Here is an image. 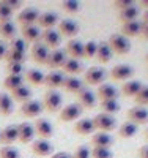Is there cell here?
<instances>
[{
	"label": "cell",
	"mask_w": 148,
	"mask_h": 158,
	"mask_svg": "<svg viewBox=\"0 0 148 158\" xmlns=\"http://www.w3.org/2000/svg\"><path fill=\"white\" fill-rule=\"evenodd\" d=\"M62 35L58 33V30L55 29H49V30H43L41 33V43L46 44L47 48H52L54 49H58V46L62 44Z\"/></svg>",
	"instance_id": "obj_14"
},
{
	"label": "cell",
	"mask_w": 148,
	"mask_h": 158,
	"mask_svg": "<svg viewBox=\"0 0 148 158\" xmlns=\"http://www.w3.org/2000/svg\"><path fill=\"white\" fill-rule=\"evenodd\" d=\"M91 146L93 147H107L110 149L114 146V138L110 133H102V131H98L91 136Z\"/></svg>",
	"instance_id": "obj_24"
},
{
	"label": "cell",
	"mask_w": 148,
	"mask_h": 158,
	"mask_svg": "<svg viewBox=\"0 0 148 158\" xmlns=\"http://www.w3.org/2000/svg\"><path fill=\"white\" fill-rule=\"evenodd\" d=\"M10 95H11L13 101L25 103V101L32 100V89L27 87V85H22V87H19V89H16V90H13Z\"/></svg>",
	"instance_id": "obj_34"
},
{
	"label": "cell",
	"mask_w": 148,
	"mask_h": 158,
	"mask_svg": "<svg viewBox=\"0 0 148 158\" xmlns=\"http://www.w3.org/2000/svg\"><path fill=\"white\" fill-rule=\"evenodd\" d=\"M60 19H58V15L54 11H44V13H39V18L36 21V25L39 29H44V30H49V29H54L55 25H58Z\"/></svg>",
	"instance_id": "obj_11"
},
{
	"label": "cell",
	"mask_w": 148,
	"mask_h": 158,
	"mask_svg": "<svg viewBox=\"0 0 148 158\" xmlns=\"http://www.w3.org/2000/svg\"><path fill=\"white\" fill-rule=\"evenodd\" d=\"M50 158H73V155L68 153V152H57V153H54Z\"/></svg>",
	"instance_id": "obj_51"
},
{
	"label": "cell",
	"mask_w": 148,
	"mask_h": 158,
	"mask_svg": "<svg viewBox=\"0 0 148 158\" xmlns=\"http://www.w3.org/2000/svg\"><path fill=\"white\" fill-rule=\"evenodd\" d=\"M8 49L16 51V52H22V54H27V43L24 41L22 38H14L11 41V44H10Z\"/></svg>",
	"instance_id": "obj_47"
},
{
	"label": "cell",
	"mask_w": 148,
	"mask_h": 158,
	"mask_svg": "<svg viewBox=\"0 0 148 158\" xmlns=\"http://www.w3.org/2000/svg\"><path fill=\"white\" fill-rule=\"evenodd\" d=\"M128 120L136 123L137 127L139 125H145L148 123V109L146 108H142V106H134L131 109H128Z\"/></svg>",
	"instance_id": "obj_12"
},
{
	"label": "cell",
	"mask_w": 148,
	"mask_h": 158,
	"mask_svg": "<svg viewBox=\"0 0 148 158\" xmlns=\"http://www.w3.org/2000/svg\"><path fill=\"white\" fill-rule=\"evenodd\" d=\"M24 81H25L24 76H6L5 81H3V87L8 89L10 92H13V90L22 87L24 85Z\"/></svg>",
	"instance_id": "obj_37"
},
{
	"label": "cell",
	"mask_w": 148,
	"mask_h": 158,
	"mask_svg": "<svg viewBox=\"0 0 148 158\" xmlns=\"http://www.w3.org/2000/svg\"><path fill=\"white\" fill-rule=\"evenodd\" d=\"M0 144H2V131H0Z\"/></svg>",
	"instance_id": "obj_58"
},
{
	"label": "cell",
	"mask_w": 148,
	"mask_h": 158,
	"mask_svg": "<svg viewBox=\"0 0 148 158\" xmlns=\"http://www.w3.org/2000/svg\"><path fill=\"white\" fill-rule=\"evenodd\" d=\"M18 125H8L2 130V144L5 146H11L13 142L18 141Z\"/></svg>",
	"instance_id": "obj_32"
},
{
	"label": "cell",
	"mask_w": 148,
	"mask_h": 158,
	"mask_svg": "<svg viewBox=\"0 0 148 158\" xmlns=\"http://www.w3.org/2000/svg\"><path fill=\"white\" fill-rule=\"evenodd\" d=\"M107 44L117 56H126L131 52V41L122 33H112L107 40Z\"/></svg>",
	"instance_id": "obj_1"
},
{
	"label": "cell",
	"mask_w": 148,
	"mask_h": 158,
	"mask_svg": "<svg viewBox=\"0 0 148 158\" xmlns=\"http://www.w3.org/2000/svg\"><path fill=\"white\" fill-rule=\"evenodd\" d=\"M140 30H142V22L139 19L132 21V22H126V24L122 25V35L126 36L128 40L132 38V36H139Z\"/></svg>",
	"instance_id": "obj_29"
},
{
	"label": "cell",
	"mask_w": 148,
	"mask_h": 158,
	"mask_svg": "<svg viewBox=\"0 0 148 158\" xmlns=\"http://www.w3.org/2000/svg\"><path fill=\"white\" fill-rule=\"evenodd\" d=\"M134 101H136L137 106H148V85H142V89L139 90V94L134 97Z\"/></svg>",
	"instance_id": "obj_41"
},
{
	"label": "cell",
	"mask_w": 148,
	"mask_h": 158,
	"mask_svg": "<svg viewBox=\"0 0 148 158\" xmlns=\"http://www.w3.org/2000/svg\"><path fill=\"white\" fill-rule=\"evenodd\" d=\"M140 35H142V38H143V40H146V41H148V24H143V22H142V30H140Z\"/></svg>",
	"instance_id": "obj_52"
},
{
	"label": "cell",
	"mask_w": 148,
	"mask_h": 158,
	"mask_svg": "<svg viewBox=\"0 0 148 158\" xmlns=\"http://www.w3.org/2000/svg\"><path fill=\"white\" fill-rule=\"evenodd\" d=\"M107 79V71L101 67H91L84 73V82L85 85H101Z\"/></svg>",
	"instance_id": "obj_4"
},
{
	"label": "cell",
	"mask_w": 148,
	"mask_h": 158,
	"mask_svg": "<svg viewBox=\"0 0 148 158\" xmlns=\"http://www.w3.org/2000/svg\"><path fill=\"white\" fill-rule=\"evenodd\" d=\"M49 48L46 44H43L41 41H38L32 46V59L35 63L38 65H46L47 63V57H49Z\"/></svg>",
	"instance_id": "obj_16"
},
{
	"label": "cell",
	"mask_w": 148,
	"mask_h": 158,
	"mask_svg": "<svg viewBox=\"0 0 148 158\" xmlns=\"http://www.w3.org/2000/svg\"><path fill=\"white\" fill-rule=\"evenodd\" d=\"M38 18H39V10L35 6H29V8H22L16 19L21 25H35Z\"/></svg>",
	"instance_id": "obj_8"
},
{
	"label": "cell",
	"mask_w": 148,
	"mask_h": 158,
	"mask_svg": "<svg viewBox=\"0 0 148 158\" xmlns=\"http://www.w3.org/2000/svg\"><path fill=\"white\" fill-rule=\"evenodd\" d=\"M44 106H43V103L41 101H38V100H29V101H25L22 103V106H21V114L27 118H35V117H39V114L43 112Z\"/></svg>",
	"instance_id": "obj_7"
},
{
	"label": "cell",
	"mask_w": 148,
	"mask_h": 158,
	"mask_svg": "<svg viewBox=\"0 0 148 158\" xmlns=\"http://www.w3.org/2000/svg\"><path fill=\"white\" fill-rule=\"evenodd\" d=\"M57 30H58V33L62 36H66V38H71L73 40L79 33L80 27H79V24L74 19H63V21L58 22V29Z\"/></svg>",
	"instance_id": "obj_13"
},
{
	"label": "cell",
	"mask_w": 148,
	"mask_h": 158,
	"mask_svg": "<svg viewBox=\"0 0 148 158\" xmlns=\"http://www.w3.org/2000/svg\"><path fill=\"white\" fill-rule=\"evenodd\" d=\"M18 135H19L18 141H21L22 144H29L36 136L35 135V127L32 123H27V122L25 123H19L18 125Z\"/></svg>",
	"instance_id": "obj_23"
},
{
	"label": "cell",
	"mask_w": 148,
	"mask_h": 158,
	"mask_svg": "<svg viewBox=\"0 0 148 158\" xmlns=\"http://www.w3.org/2000/svg\"><path fill=\"white\" fill-rule=\"evenodd\" d=\"M71 155H73V158H90L91 156V150H90L88 146L82 144V146H79L74 150V153H71Z\"/></svg>",
	"instance_id": "obj_48"
},
{
	"label": "cell",
	"mask_w": 148,
	"mask_h": 158,
	"mask_svg": "<svg viewBox=\"0 0 148 158\" xmlns=\"http://www.w3.org/2000/svg\"><path fill=\"white\" fill-rule=\"evenodd\" d=\"M84 44L79 38H73L66 43V48H65V52L66 56H70V59H84Z\"/></svg>",
	"instance_id": "obj_15"
},
{
	"label": "cell",
	"mask_w": 148,
	"mask_h": 158,
	"mask_svg": "<svg viewBox=\"0 0 148 158\" xmlns=\"http://www.w3.org/2000/svg\"><path fill=\"white\" fill-rule=\"evenodd\" d=\"M143 84H140V81H126L123 85H122V94L125 97H136L139 94V90L142 89Z\"/></svg>",
	"instance_id": "obj_36"
},
{
	"label": "cell",
	"mask_w": 148,
	"mask_h": 158,
	"mask_svg": "<svg viewBox=\"0 0 148 158\" xmlns=\"http://www.w3.org/2000/svg\"><path fill=\"white\" fill-rule=\"evenodd\" d=\"M44 76H46V74H43L39 70L30 68V70L25 71L24 79H25L29 84H32V85H43V84H44Z\"/></svg>",
	"instance_id": "obj_33"
},
{
	"label": "cell",
	"mask_w": 148,
	"mask_h": 158,
	"mask_svg": "<svg viewBox=\"0 0 148 158\" xmlns=\"http://www.w3.org/2000/svg\"><path fill=\"white\" fill-rule=\"evenodd\" d=\"M82 112H84V108L79 103H71L60 109L58 118L62 122H77L80 115H82Z\"/></svg>",
	"instance_id": "obj_5"
},
{
	"label": "cell",
	"mask_w": 148,
	"mask_h": 158,
	"mask_svg": "<svg viewBox=\"0 0 148 158\" xmlns=\"http://www.w3.org/2000/svg\"><path fill=\"white\" fill-rule=\"evenodd\" d=\"M27 54H22V52H16V51H11L8 49L6 54H5V60L6 63H24Z\"/></svg>",
	"instance_id": "obj_40"
},
{
	"label": "cell",
	"mask_w": 148,
	"mask_h": 158,
	"mask_svg": "<svg viewBox=\"0 0 148 158\" xmlns=\"http://www.w3.org/2000/svg\"><path fill=\"white\" fill-rule=\"evenodd\" d=\"M118 90L115 89V85L112 84H101L96 90V98H99L101 101H107V100H117L118 98Z\"/></svg>",
	"instance_id": "obj_22"
},
{
	"label": "cell",
	"mask_w": 148,
	"mask_h": 158,
	"mask_svg": "<svg viewBox=\"0 0 148 158\" xmlns=\"http://www.w3.org/2000/svg\"><path fill=\"white\" fill-rule=\"evenodd\" d=\"M139 158H148V146H142L139 149Z\"/></svg>",
	"instance_id": "obj_53"
},
{
	"label": "cell",
	"mask_w": 148,
	"mask_h": 158,
	"mask_svg": "<svg viewBox=\"0 0 148 158\" xmlns=\"http://www.w3.org/2000/svg\"><path fill=\"white\" fill-rule=\"evenodd\" d=\"M6 73L8 76H22L25 73L24 63H6Z\"/></svg>",
	"instance_id": "obj_43"
},
{
	"label": "cell",
	"mask_w": 148,
	"mask_h": 158,
	"mask_svg": "<svg viewBox=\"0 0 148 158\" xmlns=\"http://www.w3.org/2000/svg\"><path fill=\"white\" fill-rule=\"evenodd\" d=\"M142 22H143V24H148V10H145V13H143V18H142Z\"/></svg>",
	"instance_id": "obj_55"
},
{
	"label": "cell",
	"mask_w": 148,
	"mask_h": 158,
	"mask_svg": "<svg viewBox=\"0 0 148 158\" xmlns=\"http://www.w3.org/2000/svg\"><path fill=\"white\" fill-rule=\"evenodd\" d=\"M13 13L14 11L8 6V3L5 2V0H2V2H0V22L2 21H11Z\"/></svg>",
	"instance_id": "obj_46"
},
{
	"label": "cell",
	"mask_w": 148,
	"mask_h": 158,
	"mask_svg": "<svg viewBox=\"0 0 148 158\" xmlns=\"http://www.w3.org/2000/svg\"><path fill=\"white\" fill-rule=\"evenodd\" d=\"M63 104V97L58 90H47L43 98V106L49 112H60Z\"/></svg>",
	"instance_id": "obj_3"
},
{
	"label": "cell",
	"mask_w": 148,
	"mask_h": 158,
	"mask_svg": "<svg viewBox=\"0 0 148 158\" xmlns=\"http://www.w3.org/2000/svg\"><path fill=\"white\" fill-rule=\"evenodd\" d=\"M114 81H120V82H126L134 76V68L128 63H118L110 70L109 74Z\"/></svg>",
	"instance_id": "obj_6"
},
{
	"label": "cell",
	"mask_w": 148,
	"mask_h": 158,
	"mask_svg": "<svg viewBox=\"0 0 148 158\" xmlns=\"http://www.w3.org/2000/svg\"><path fill=\"white\" fill-rule=\"evenodd\" d=\"M139 15H140V8H139L136 3H134L132 6H129V8L123 10V11H120V13H118V19H120V22L126 24V22L137 21Z\"/></svg>",
	"instance_id": "obj_30"
},
{
	"label": "cell",
	"mask_w": 148,
	"mask_h": 158,
	"mask_svg": "<svg viewBox=\"0 0 148 158\" xmlns=\"http://www.w3.org/2000/svg\"><path fill=\"white\" fill-rule=\"evenodd\" d=\"M91 158H114V152L107 147H93Z\"/></svg>",
	"instance_id": "obj_42"
},
{
	"label": "cell",
	"mask_w": 148,
	"mask_h": 158,
	"mask_svg": "<svg viewBox=\"0 0 148 158\" xmlns=\"http://www.w3.org/2000/svg\"><path fill=\"white\" fill-rule=\"evenodd\" d=\"M16 25L13 24V21H2L0 22V35H2V38L5 40H14L16 38Z\"/></svg>",
	"instance_id": "obj_35"
},
{
	"label": "cell",
	"mask_w": 148,
	"mask_h": 158,
	"mask_svg": "<svg viewBox=\"0 0 148 158\" xmlns=\"http://www.w3.org/2000/svg\"><path fill=\"white\" fill-rule=\"evenodd\" d=\"M112 56H114V52H112V49L109 48V44H107V41H101V43H98V49H96V56H95V59H96V62L98 63H109L110 60H112Z\"/></svg>",
	"instance_id": "obj_27"
},
{
	"label": "cell",
	"mask_w": 148,
	"mask_h": 158,
	"mask_svg": "<svg viewBox=\"0 0 148 158\" xmlns=\"http://www.w3.org/2000/svg\"><path fill=\"white\" fill-rule=\"evenodd\" d=\"M0 158H21V152L11 146H3L0 149Z\"/></svg>",
	"instance_id": "obj_44"
},
{
	"label": "cell",
	"mask_w": 148,
	"mask_h": 158,
	"mask_svg": "<svg viewBox=\"0 0 148 158\" xmlns=\"http://www.w3.org/2000/svg\"><path fill=\"white\" fill-rule=\"evenodd\" d=\"M21 33H22V40L29 44V43H38L39 40H41V29L38 27V25H22L21 29Z\"/></svg>",
	"instance_id": "obj_17"
},
{
	"label": "cell",
	"mask_w": 148,
	"mask_h": 158,
	"mask_svg": "<svg viewBox=\"0 0 148 158\" xmlns=\"http://www.w3.org/2000/svg\"><path fill=\"white\" fill-rule=\"evenodd\" d=\"M33 127H35V135L39 136V139H49L54 136V127L47 118H43V117L36 118Z\"/></svg>",
	"instance_id": "obj_10"
},
{
	"label": "cell",
	"mask_w": 148,
	"mask_h": 158,
	"mask_svg": "<svg viewBox=\"0 0 148 158\" xmlns=\"http://www.w3.org/2000/svg\"><path fill=\"white\" fill-rule=\"evenodd\" d=\"M60 6L66 15H77L80 11V3L76 2V0H65V2L60 3Z\"/></svg>",
	"instance_id": "obj_39"
},
{
	"label": "cell",
	"mask_w": 148,
	"mask_h": 158,
	"mask_svg": "<svg viewBox=\"0 0 148 158\" xmlns=\"http://www.w3.org/2000/svg\"><path fill=\"white\" fill-rule=\"evenodd\" d=\"M93 123H95V128L98 131H102V133H110L112 130L117 128V118L115 115L106 114V112H99L98 115L93 117Z\"/></svg>",
	"instance_id": "obj_2"
},
{
	"label": "cell",
	"mask_w": 148,
	"mask_h": 158,
	"mask_svg": "<svg viewBox=\"0 0 148 158\" xmlns=\"http://www.w3.org/2000/svg\"><path fill=\"white\" fill-rule=\"evenodd\" d=\"M63 73L68 74V76H79L80 73H84V63L80 60H76V59H66L65 65H63Z\"/></svg>",
	"instance_id": "obj_26"
},
{
	"label": "cell",
	"mask_w": 148,
	"mask_h": 158,
	"mask_svg": "<svg viewBox=\"0 0 148 158\" xmlns=\"http://www.w3.org/2000/svg\"><path fill=\"white\" fill-rule=\"evenodd\" d=\"M143 138H145V139L148 141V127H146V130L143 131Z\"/></svg>",
	"instance_id": "obj_56"
},
{
	"label": "cell",
	"mask_w": 148,
	"mask_h": 158,
	"mask_svg": "<svg viewBox=\"0 0 148 158\" xmlns=\"http://www.w3.org/2000/svg\"><path fill=\"white\" fill-rule=\"evenodd\" d=\"M96 49H98V43H95V41L85 43L84 44V59H95Z\"/></svg>",
	"instance_id": "obj_45"
},
{
	"label": "cell",
	"mask_w": 148,
	"mask_h": 158,
	"mask_svg": "<svg viewBox=\"0 0 148 158\" xmlns=\"http://www.w3.org/2000/svg\"><path fill=\"white\" fill-rule=\"evenodd\" d=\"M84 87H87L85 82H84L80 77H77V76H66L65 82H63V89H65L66 92H70V94H76V95H77Z\"/></svg>",
	"instance_id": "obj_25"
},
{
	"label": "cell",
	"mask_w": 148,
	"mask_h": 158,
	"mask_svg": "<svg viewBox=\"0 0 148 158\" xmlns=\"http://www.w3.org/2000/svg\"><path fill=\"white\" fill-rule=\"evenodd\" d=\"M6 51H8V48L5 46V43H2V41H0V60H2V59H5Z\"/></svg>",
	"instance_id": "obj_54"
},
{
	"label": "cell",
	"mask_w": 148,
	"mask_h": 158,
	"mask_svg": "<svg viewBox=\"0 0 148 158\" xmlns=\"http://www.w3.org/2000/svg\"><path fill=\"white\" fill-rule=\"evenodd\" d=\"M120 103L118 100H107V101H101V111L106 112V114H110V115H115L118 114L120 111Z\"/></svg>",
	"instance_id": "obj_38"
},
{
	"label": "cell",
	"mask_w": 148,
	"mask_h": 158,
	"mask_svg": "<svg viewBox=\"0 0 148 158\" xmlns=\"http://www.w3.org/2000/svg\"><path fill=\"white\" fill-rule=\"evenodd\" d=\"M77 103L82 108H88V109L95 108V104H96V94H95V92H91L88 87H84L77 94Z\"/></svg>",
	"instance_id": "obj_20"
},
{
	"label": "cell",
	"mask_w": 148,
	"mask_h": 158,
	"mask_svg": "<svg viewBox=\"0 0 148 158\" xmlns=\"http://www.w3.org/2000/svg\"><path fill=\"white\" fill-rule=\"evenodd\" d=\"M32 152L36 156H49L54 152V146L49 139H36L32 142Z\"/></svg>",
	"instance_id": "obj_18"
},
{
	"label": "cell",
	"mask_w": 148,
	"mask_h": 158,
	"mask_svg": "<svg viewBox=\"0 0 148 158\" xmlns=\"http://www.w3.org/2000/svg\"><path fill=\"white\" fill-rule=\"evenodd\" d=\"M95 123L93 118H79L74 123V133L80 135V136H88V135H95Z\"/></svg>",
	"instance_id": "obj_21"
},
{
	"label": "cell",
	"mask_w": 148,
	"mask_h": 158,
	"mask_svg": "<svg viewBox=\"0 0 148 158\" xmlns=\"http://www.w3.org/2000/svg\"><path fill=\"white\" fill-rule=\"evenodd\" d=\"M137 131H139V127L136 123H132L129 120H126L125 123L120 125L118 128V136L122 138V139H131L137 135Z\"/></svg>",
	"instance_id": "obj_31"
},
{
	"label": "cell",
	"mask_w": 148,
	"mask_h": 158,
	"mask_svg": "<svg viewBox=\"0 0 148 158\" xmlns=\"http://www.w3.org/2000/svg\"><path fill=\"white\" fill-rule=\"evenodd\" d=\"M13 109H14V101H13L11 95L0 92V115L8 117L13 114Z\"/></svg>",
	"instance_id": "obj_28"
},
{
	"label": "cell",
	"mask_w": 148,
	"mask_h": 158,
	"mask_svg": "<svg viewBox=\"0 0 148 158\" xmlns=\"http://www.w3.org/2000/svg\"><path fill=\"white\" fill-rule=\"evenodd\" d=\"M145 60H146V63H148V52H146V56H145Z\"/></svg>",
	"instance_id": "obj_57"
},
{
	"label": "cell",
	"mask_w": 148,
	"mask_h": 158,
	"mask_svg": "<svg viewBox=\"0 0 148 158\" xmlns=\"http://www.w3.org/2000/svg\"><path fill=\"white\" fill-rule=\"evenodd\" d=\"M5 2L8 3V6H10L13 11H16V10H21V8H22V2H21V0H5Z\"/></svg>",
	"instance_id": "obj_50"
},
{
	"label": "cell",
	"mask_w": 148,
	"mask_h": 158,
	"mask_svg": "<svg viewBox=\"0 0 148 158\" xmlns=\"http://www.w3.org/2000/svg\"><path fill=\"white\" fill-rule=\"evenodd\" d=\"M66 59H68V56H66V52H65V49H54V51H50L49 52V57H47V67L50 68V70H54V71H57L58 68H62L63 65H65V62H66Z\"/></svg>",
	"instance_id": "obj_9"
},
{
	"label": "cell",
	"mask_w": 148,
	"mask_h": 158,
	"mask_svg": "<svg viewBox=\"0 0 148 158\" xmlns=\"http://www.w3.org/2000/svg\"><path fill=\"white\" fill-rule=\"evenodd\" d=\"M132 5H134L132 0H115V2H112V6L117 8L118 13L123 11V10H126V8H129V6H132Z\"/></svg>",
	"instance_id": "obj_49"
},
{
	"label": "cell",
	"mask_w": 148,
	"mask_h": 158,
	"mask_svg": "<svg viewBox=\"0 0 148 158\" xmlns=\"http://www.w3.org/2000/svg\"><path fill=\"white\" fill-rule=\"evenodd\" d=\"M65 73L62 71H50L44 76V85L49 87V90H57L58 87H63V82H65Z\"/></svg>",
	"instance_id": "obj_19"
}]
</instances>
